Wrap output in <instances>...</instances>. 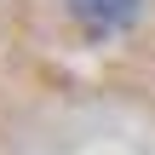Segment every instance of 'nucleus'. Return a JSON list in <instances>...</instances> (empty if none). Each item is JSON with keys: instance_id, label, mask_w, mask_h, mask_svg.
I'll list each match as a JSON object with an SVG mask.
<instances>
[{"instance_id": "obj_1", "label": "nucleus", "mask_w": 155, "mask_h": 155, "mask_svg": "<svg viewBox=\"0 0 155 155\" xmlns=\"http://www.w3.org/2000/svg\"><path fill=\"white\" fill-rule=\"evenodd\" d=\"M69 12L81 23H92V29H115V23H127L138 12V0H69Z\"/></svg>"}]
</instances>
